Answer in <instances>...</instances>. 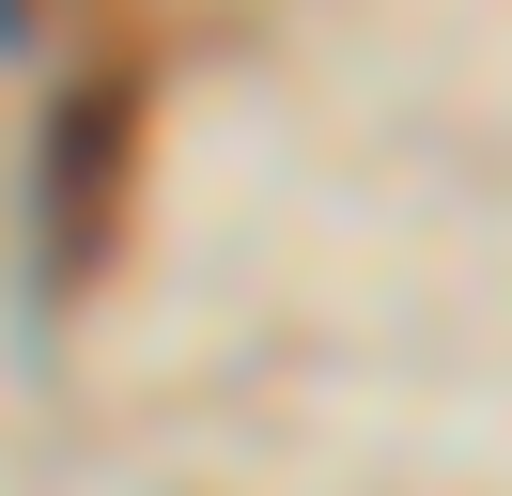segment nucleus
<instances>
[{
	"label": "nucleus",
	"mask_w": 512,
	"mask_h": 496,
	"mask_svg": "<svg viewBox=\"0 0 512 496\" xmlns=\"http://www.w3.org/2000/svg\"><path fill=\"white\" fill-rule=\"evenodd\" d=\"M16 16H32V0H0V31H16Z\"/></svg>",
	"instance_id": "2"
},
{
	"label": "nucleus",
	"mask_w": 512,
	"mask_h": 496,
	"mask_svg": "<svg viewBox=\"0 0 512 496\" xmlns=\"http://www.w3.org/2000/svg\"><path fill=\"white\" fill-rule=\"evenodd\" d=\"M109 202H125V93L94 78L63 124H47V264L63 279L109 264Z\"/></svg>",
	"instance_id": "1"
}]
</instances>
